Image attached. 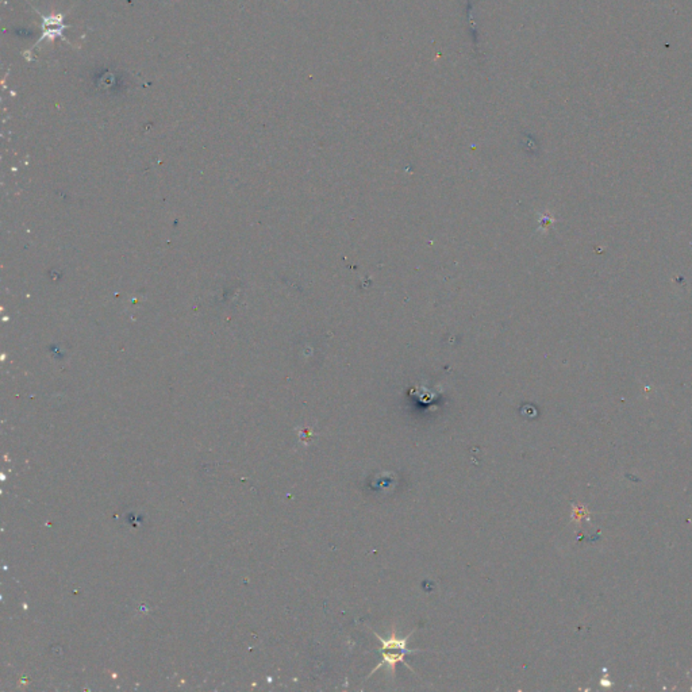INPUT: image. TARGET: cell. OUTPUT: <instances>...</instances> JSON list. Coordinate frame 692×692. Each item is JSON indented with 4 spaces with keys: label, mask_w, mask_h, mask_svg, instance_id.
<instances>
[{
    "label": "cell",
    "mask_w": 692,
    "mask_h": 692,
    "mask_svg": "<svg viewBox=\"0 0 692 692\" xmlns=\"http://www.w3.org/2000/svg\"><path fill=\"white\" fill-rule=\"evenodd\" d=\"M374 633H375L376 637H377V639H379V641H380V644H381V646H380V649H379V653H380V656H381V662H380V664H377L375 668L372 669V672L370 673V676H368V677H371L374 673H376V672H377L381 666H384V665H385V666H388V669H390V672L392 673V676H395L397 665L399 663L404 664L406 666H408V668L411 669V666H410L408 664L406 663V660H404V659H406V656H407V655H415V653H419V652H421V650H418V649H410V648L407 646V644H408V638H410V635H412V632H411L410 635H407V637H398L397 632H395V630H392L390 637H387V638H383L381 635H377L376 632H374Z\"/></svg>",
    "instance_id": "obj_1"
}]
</instances>
